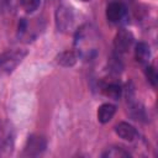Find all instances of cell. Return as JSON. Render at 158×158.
Masks as SVG:
<instances>
[{"instance_id": "6da1fadb", "label": "cell", "mask_w": 158, "mask_h": 158, "mask_svg": "<svg viewBox=\"0 0 158 158\" xmlns=\"http://www.w3.org/2000/svg\"><path fill=\"white\" fill-rule=\"evenodd\" d=\"M100 47V38L96 28L90 25L85 23L81 25L74 36V52L77 53L78 58L88 62L93 60L98 53Z\"/></svg>"}, {"instance_id": "7a4b0ae2", "label": "cell", "mask_w": 158, "mask_h": 158, "mask_svg": "<svg viewBox=\"0 0 158 158\" xmlns=\"http://www.w3.org/2000/svg\"><path fill=\"white\" fill-rule=\"evenodd\" d=\"M27 51L22 48H12L0 54V77L10 74L26 57Z\"/></svg>"}, {"instance_id": "3957f363", "label": "cell", "mask_w": 158, "mask_h": 158, "mask_svg": "<svg viewBox=\"0 0 158 158\" xmlns=\"http://www.w3.org/2000/svg\"><path fill=\"white\" fill-rule=\"evenodd\" d=\"M133 43V36L130 31L127 30H120L117 35L115 36L114 41V53H115V59L120 62L121 57L126 54L131 46Z\"/></svg>"}, {"instance_id": "277c9868", "label": "cell", "mask_w": 158, "mask_h": 158, "mask_svg": "<svg viewBox=\"0 0 158 158\" xmlns=\"http://www.w3.org/2000/svg\"><path fill=\"white\" fill-rule=\"evenodd\" d=\"M14 138L15 135L12 127L5 121H0V156L11 153L15 141Z\"/></svg>"}, {"instance_id": "5b68a950", "label": "cell", "mask_w": 158, "mask_h": 158, "mask_svg": "<svg viewBox=\"0 0 158 158\" xmlns=\"http://www.w3.org/2000/svg\"><path fill=\"white\" fill-rule=\"evenodd\" d=\"M127 16V7L123 2L110 1L106 6V19L110 23L118 25L125 21Z\"/></svg>"}, {"instance_id": "8992f818", "label": "cell", "mask_w": 158, "mask_h": 158, "mask_svg": "<svg viewBox=\"0 0 158 158\" xmlns=\"http://www.w3.org/2000/svg\"><path fill=\"white\" fill-rule=\"evenodd\" d=\"M73 22H74L73 10L67 5H60L56 12V23L58 30L62 32H68L72 28Z\"/></svg>"}, {"instance_id": "52a82bcc", "label": "cell", "mask_w": 158, "mask_h": 158, "mask_svg": "<svg viewBox=\"0 0 158 158\" xmlns=\"http://www.w3.org/2000/svg\"><path fill=\"white\" fill-rule=\"evenodd\" d=\"M47 147V141L43 136L32 135L27 138V142L23 148V154L27 157H37L40 156Z\"/></svg>"}, {"instance_id": "ba28073f", "label": "cell", "mask_w": 158, "mask_h": 158, "mask_svg": "<svg viewBox=\"0 0 158 158\" xmlns=\"http://www.w3.org/2000/svg\"><path fill=\"white\" fill-rule=\"evenodd\" d=\"M115 132H116V135L120 138H122L125 141H128V142H132V141L138 138L137 130L132 125H130L128 122H120V123H117L115 126Z\"/></svg>"}, {"instance_id": "9c48e42d", "label": "cell", "mask_w": 158, "mask_h": 158, "mask_svg": "<svg viewBox=\"0 0 158 158\" xmlns=\"http://www.w3.org/2000/svg\"><path fill=\"white\" fill-rule=\"evenodd\" d=\"M135 58L139 64L147 65L151 58V49L149 46L144 42H139L135 47Z\"/></svg>"}, {"instance_id": "30bf717a", "label": "cell", "mask_w": 158, "mask_h": 158, "mask_svg": "<svg viewBox=\"0 0 158 158\" xmlns=\"http://www.w3.org/2000/svg\"><path fill=\"white\" fill-rule=\"evenodd\" d=\"M116 112V106L110 104V102H105L102 105L99 106L98 109V120L101 123H107L109 121H111V118L114 117Z\"/></svg>"}, {"instance_id": "8fae6325", "label": "cell", "mask_w": 158, "mask_h": 158, "mask_svg": "<svg viewBox=\"0 0 158 158\" xmlns=\"http://www.w3.org/2000/svg\"><path fill=\"white\" fill-rule=\"evenodd\" d=\"M101 157H104V158H128V157H131V153L122 147L112 146V147L106 148L101 153Z\"/></svg>"}, {"instance_id": "7c38bea8", "label": "cell", "mask_w": 158, "mask_h": 158, "mask_svg": "<svg viewBox=\"0 0 158 158\" xmlns=\"http://www.w3.org/2000/svg\"><path fill=\"white\" fill-rule=\"evenodd\" d=\"M78 56L74 51H64L57 57V62L63 67H72L75 64Z\"/></svg>"}, {"instance_id": "4fadbf2b", "label": "cell", "mask_w": 158, "mask_h": 158, "mask_svg": "<svg viewBox=\"0 0 158 158\" xmlns=\"http://www.w3.org/2000/svg\"><path fill=\"white\" fill-rule=\"evenodd\" d=\"M121 86L117 83H107L102 86V93L114 100H117L121 96Z\"/></svg>"}, {"instance_id": "5bb4252c", "label": "cell", "mask_w": 158, "mask_h": 158, "mask_svg": "<svg viewBox=\"0 0 158 158\" xmlns=\"http://www.w3.org/2000/svg\"><path fill=\"white\" fill-rule=\"evenodd\" d=\"M20 5L27 14H32L40 7L41 0H20Z\"/></svg>"}, {"instance_id": "9a60e30c", "label": "cell", "mask_w": 158, "mask_h": 158, "mask_svg": "<svg viewBox=\"0 0 158 158\" xmlns=\"http://www.w3.org/2000/svg\"><path fill=\"white\" fill-rule=\"evenodd\" d=\"M146 77H147V80L153 85L156 86V83H157V74H156V69L152 67V65H146Z\"/></svg>"}, {"instance_id": "2e32d148", "label": "cell", "mask_w": 158, "mask_h": 158, "mask_svg": "<svg viewBox=\"0 0 158 158\" xmlns=\"http://www.w3.org/2000/svg\"><path fill=\"white\" fill-rule=\"evenodd\" d=\"M111 1H120V2H123L125 0H111ZM123 4H125V2H123Z\"/></svg>"}, {"instance_id": "e0dca14e", "label": "cell", "mask_w": 158, "mask_h": 158, "mask_svg": "<svg viewBox=\"0 0 158 158\" xmlns=\"http://www.w3.org/2000/svg\"><path fill=\"white\" fill-rule=\"evenodd\" d=\"M81 1H85L86 2V1H90V0H81Z\"/></svg>"}]
</instances>
